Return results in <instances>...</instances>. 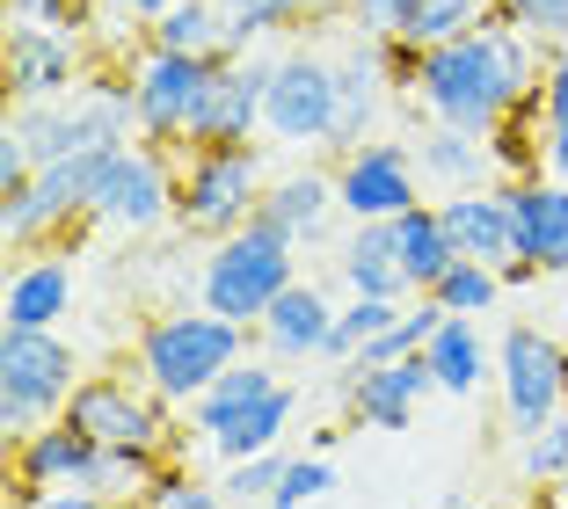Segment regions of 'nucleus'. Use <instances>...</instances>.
Returning <instances> with one entry per match:
<instances>
[{
  "instance_id": "nucleus-1",
  "label": "nucleus",
  "mask_w": 568,
  "mask_h": 509,
  "mask_svg": "<svg viewBox=\"0 0 568 509\" xmlns=\"http://www.w3.org/2000/svg\"><path fill=\"white\" fill-rule=\"evenodd\" d=\"M547 81V44H532L510 22H488L474 37L423 51V88H416V116L423 124H459V132H496L518 102L539 95Z\"/></svg>"
},
{
  "instance_id": "nucleus-2",
  "label": "nucleus",
  "mask_w": 568,
  "mask_h": 509,
  "mask_svg": "<svg viewBox=\"0 0 568 509\" xmlns=\"http://www.w3.org/2000/svg\"><path fill=\"white\" fill-rule=\"evenodd\" d=\"M248 335L255 328L219 320L212 306H168L132 335V371L146 378L168 408H190L219 371H234V364L248 357Z\"/></svg>"
},
{
  "instance_id": "nucleus-3",
  "label": "nucleus",
  "mask_w": 568,
  "mask_h": 509,
  "mask_svg": "<svg viewBox=\"0 0 568 509\" xmlns=\"http://www.w3.org/2000/svg\"><path fill=\"white\" fill-rule=\"evenodd\" d=\"M263 190H270L263 139L175 153V233H183V241H234L255 218Z\"/></svg>"
},
{
  "instance_id": "nucleus-4",
  "label": "nucleus",
  "mask_w": 568,
  "mask_h": 509,
  "mask_svg": "<svg viewBox=\"0 0 568 509\" xmlns=\"http://www.w3.org/2000/svg\"><path fill=\"white\" fill-rule=\"evenodd\" d=\"M292 284H300V247L248 218L234 241H212V255L197 269V306H212L234 328H255Z\"/></svg>"
},
{
  "instance_id": "nucleus-5",
  "label": "nucleus",
  "mask_w": 568,
  "mask_h": 509,
  "mask_svg": "<svg viewBox=\"0 0 568 509\" xmlns=\"http://www.w3.org/2000/svg\"><path fill=\"white\" fill-rule=\"evenodd\" d=\"M81 378L88 371L59 328H8L0 335V437H8V451L30 429L59 423Z\"/></svg>"
},
{
  "instance_id": "nucleus-6",
  "label": "nucleus",
  "mask_w": 568,
  "mask_h": 509,
  "mask_svg": "<svg viewBox=\"0 0 568 509\" xmlns=\"http://www.w3.org/2000/svg\"><path fill=\"white\" fill-rule=\"evenodd\" d=\"M110 161H118V153H73V161L37 167L30 190L0 204V233H8V247L37 255V247H51L59 233L95 226V197H102V175H110Z\"/></svg>"
},
{
  "instance_id": "nucleus-7",
  "label": "nucleus",
  "mask_w": 568,
  "mask_h": 509,
  "mask_svg": "<svg viewBox=\"0 0 568 509\" xmlns=\"http://www.w3.org/2000/svg\"><path fill=\"white\" fill-rule=\"evenodd\" d=\"M67 423L88 444H110V451H161L175 459V423H168V400L153 394L146 378L124 371H88L67 400Z\"/></svg>"
},
{
  "instance_id": "nucleus-8",
  "label": "nucleus",
  "mask_w": 568,
  "mask_h": 509,
  "mask_svg": "<svg viewBox=\"0 0 568 509\" xmlns=\"http://www.w3.org/2000/svg\"><path fill=\"white\" fill-rule=\"evenodd\" d=\"M496 400H503V429L532 437L568 408V349L532 320H510L496 335Z\"/></svg>"
},
{
  "instance_id": "nucleus-9",
  "label": "nucleus",
  "mask_w": 568,
  "mask_h": 509,
  "mask_svg": "<svg viewBox=\"0 0 568 509\" xmlns=\"http://www.w3.org/2000/svg\"><path fill=\"white\" fill-rule=\"evenodd\" d=\"M219 67L226 59H183V51H139L132 67V124L146 146L161 153H190V132H197V110L212 95Z\"/></svg>"
},
{
  "instance_id": "nucleus-10",
  "label": "nucleus",
  "mask_w": 568,
  "mask_h": 509,
  "mask_svg": "<svg viewBox=\"0 0 568 509\" xmlns=\"http://www.w3.org/2000/svg\"><path fill=\"white\" fill-rule=\"evenodd\" d=\"M263 139L270 146H328L335 139V59L328 51H284L270 67L263 95Z\"/></svg>"
},
{
  "instance_id": "nucleus-11",
  "label": "nucleus",
  "mask_w": 568,
  "mask_h": 509,
  "mask_svg": "<svg viewBox=\"0 0 568 509\" xmlns=\"http://www.w3.org/2000/svg\"><path fill=\"white\" fill-rule=\"evenodd\" d=\"M335 175V212L351 226H372V218H402L423 204V167L408 139H365L357 153L328 167Z\"/></svg>"
},
{
  "instance_id": "nucleus-12",
  "label": "nucleus",
  "mask_w": 568,
  "mask_h": 509,
  "mask_svg": "<svg viewBox=\"0 0 568 509\" xmlns=\"http://www.w3.org/2000/svg\"><path fill=\"white\" fill-rule=\"evenodd\" d=\"M95 226L110 233H153V226H175V153L146 146H118L110 175H102V197H95Z\"/></svg>"
},
{
  "instance_id": "nucleus-13",
  "label": "nucleus",
  "mask_w": 568,
  "mask_h": 509,
  "mask_svg": "<svg viewBox=\"0 0 568 509\" xmlns=\"http://www.w3.org/2000/svg\"><path fill=\"white\" fill-rule=\"evenodd\" d=\"M0 67H8V95H16V102H73L88 81H95L81 37H67V30H30V22H8Z\"/></svg>"
},
{
  "instance_id": "nucleus-14",
  "label": "nucleus",
  "mask_w": 568,
  "mask_h": 509,
  "mask_svg": "<svg viewBox=\"0 0 568 509\" xmlns=\"http://www.w3.org/2000/svg\"><path fill=\"white\" fill-rule=\"evenodd\" d=\"M335 394L351 408V423L365 429H408L416 408L437 394L430 357H402V364H343L335 371Z\"/></svg>"
},
{
  "instance_id": "nucleus-15",
  "label": "nucleus",
  "mask_w": 568,
  "mask_h": 509,
  "mask_svg": "<svg viewBox=\"0 0 568 509\" xmlns=\"http://www.w3.org/2000/svg\"><path fill=\"white\" fill-rule=\"evenodd\" d=\"M88 466H95V444H88L81 429L59 415V423L30 429V437L8 451V502L30 509L37 495H51V488H81Z\"/></svg>"
},
{
  "instance_id": "nucleus-16",
  "label": "nucleus",
  "mask_w": 568,
  "mask_h": 509,
  "mask_svg": "<svg viewBox=\"0 0 568 509\" xmlns=\"http://www.w3.org/2000/svg\"><path fill=\"white\" fill-rule=\"evenodd\" d=\"M270 67H277V59H234V67H219L212 95H204V110H197V132H190V153H197V146H248V139H263Z\"/></svg>"
},
{
  "instance_id": "nucleus-17",
  "label": "nucleus",
  "mask_w": 568,
  "mask_h": 509,
  "mask_svg": "<svg viewBox=\"0 0 568 509\" xmlns=\"http://www.w3.org/2000/svg\"><path fill=\"white\" fill-rule=\"evenodd\" d=\"M386 102H394V88H386L379 59H372V37H351V51L335 59V139H328L335 161L357 153L365 139H379Z\"/></svg>"
},
{
  "instance_id": "nucleus-18",
  "label": "nucleus",
  "mask_w": 568,
  "mask_h": 509,
  "mask_svg": "<svg viewBox=\"0 0 568 509\" xmlns=\"http://www.w3.org/2000/svg\"><path fill=\"white\" fill-rule=\"evenodd\" d=\"M437 218H445L452 247H459V263H518V212L503 197V182L488 190H467V197H437Z\"/></svg>"
},
{
  "instance_id": "nucleus-19",
  "label": "nucleus",
  "mask_w": 568,
  "mask_h": 509,
  "mask_svg": "<svg viewBox=\"0 0 568 509\" xmlns=\"http://www.w3.org/2000/svg\"><path fill=\"white\" fill-rule=\"evenodd\" d=\"M328 335H335V306H328V292H321L314 277H300L263 320H255V343H263L277 364H321L328 357Z\"/></svg>"
},
{
  "instance_id": "nucleus-20",
  "label": "nucleus",
  "mask_w": 568,
  "mask_h": 509,
  "mask_svg": "<svg viewBox=\"0 0 568 509\" xmlns=\"http://www.w3.org/2000/svg\"><path fill=\"white\" fill-rule=\"evenodd\" d=\"M503 197L518 212V255L539 263L547 277H568V182H554V175L503 182Z\"/></svg>"
},
{
  "instance_id": "nucleus-21",
  "label": "nucleus",
  "mask_w": 568,
  "mask_h": 509,
  "mask_svg": "<svg viewBox=\"0 0 568 509\" xmlns=\"http://www.w3.org/2000/svg\"><path fill=\"white\" fill-rule=\"evenodd\" d=\"M416 167L437 197H467V190H488L496 182V153H488L481 132H459V124H416Z\"/></svg>"
},
{
  "instance_id": "nucleus-22",
  "label": "nucleus",
  "mask_w": 568,
  "mask_h": 509,
  "mask_svg": "<svg viewBox=\"0 0 568 509\" xmlns=\"http://www.w3.org/2000/svg\"><path fill=\"white\" fill-rule=\"evenodd\" d=\"M73 263L67 255H51V247H37L30 263L8 269V298H0V320L8 328H59L73 313Z\"/></svg>"
},
{
  "instance_id": "nucleus-23",
  "label": "nucleus",
  "mask_w": 568,
  "mask_h": 509,
  "mask_svg": "<svg viewBox=\"0 0 568 509\" xmlns=\"http://www.w3.org/2000/svg\"><path fill=\"white\" fill-rule=\"evenodd\" d=\"M328 212H335V175L328 167H292V175H270L263 204H255V226H270L292 247H306V241H321Z\"/></svg>"
},
{
  "instance_id": "nucleus-24",
  "label": "nucleus",
  "mask_w": 568,
  "mask_h": 509,
  "mask_svg": "<svg viewBox=\"0 0 568 509\" xmlns=\"http://www.w3.org/2000/svg\"><path fill=\"white\" fill-rule=\"evenodd\" d=\"M335 277L351 298H416L402 277V255H394V218L351 226V241L335 247Z\"/></svg>"
},
{
  "instance_id": "nucleus-25",
  "label": "nucleus",
  "mask_w": 568,
  "mask_h": 509,
  "mask_svg": "<svg viewBox=\"0 0 568 509\" xmlns=\"http://www.w3.org/2000/svg\"><path fill=\"white\" fill-rule=\"evenodd\" d=\"M277 386H284V378H277V371H270V364H263V357H241V364H234V371H219V378H212V386H204V394H197V400H190V408H183V423H190V437H197V444H212V437H219V429H234V423H241V415H248V408H255V400H270V394H277Z\"/></svg>"
},
{
  "instance_id": "nucleus-26",
  "label": "nucleus",
  "mask_w": 568,
  "mask_h": 509,
  "mask_svg": "<svg viewBox=\"0 0 568 509\" xmlns=\"http://www.w3.org/2000/svg\"><path fill=\"white\" fill-rule=\"evenodd\" d=\"M423 357H430V371H437V394H452V400H474L488 378H496V349H488L481 320H445Z\"/></svg>"
},
{
  "instance_id": "nucleus-27",
  "label": "nucleus",
  "mask_w": 568,
  "mask_h": 509,
  "mask_svg": "<svg viewBox=\"0 0 568 509\" xmlns=\"http://www.w3.org/2000/svg\"><path fill=\"white\" fill-rule=\"evenodd\" d=\"M394 255H402V277H408V292H416V298H430L437 284H445V269L459 263V247H452L437 204H416V212L394 218Z\"/></svg>"
},
{
  "instance_id": "nucleus-28",
  "label": "nucleus",
  "mask_w": 568,
  "mask_h": 509,
  "mask_svg": "<svg viewBox=\"0 0 568 509\" xmlns=\"http://www.w3.org/2000/svg\"><path fill=\"white\" fill-rule=\"evenodd\" d=\"M292 423H300V386L284 378L277 394H270V400H255V408L241 415L234 429H219V437H212V451H219L226 466L263 459V451H284V429H292Z\"/></svg>"
},
{
  "instance_id": "nucleus-29",
  "label": "nucleus",
  "mask_w": 568,
  "mask_h": 509,
  "mask_svg": "<svg viewBox=\"0 0 568 509\" xmlns=\"http://www.w3.org/2000/svg\"><path fill=\"white\" fill-rule=\"evenodd\" d=\"M488 153H496V182H532V175H547V110H539V95L518 102V110L488 132Z\"/></svg>"
},
{
  "instance_id": "nucleus-30",
  "label": "nucleus",
  "mask_w": 568,
  "mask_h": 509,
  "mask_svg": "<svg viewBox=\"0 0 568 509\" xmlns=\"http://www.w3.org/2000/svg\"><path fill=\"white\" fill-rule=\"evenodd\" d=\"M219 44H226L219 0H175V8L146 30V51H183V59H219Z\"/></svg>"
},
{
  "instance_id": "nucleus-31",
  "label": "nucleus",
  "mask_w": 568,
  "mask_h": 509,
  "mask_svg": "<svg viewBox=\"0 0 568 509\" xmlns=\"http://www.w3.org/2000/svg\"><path fill=\"white\" fill-rule=\"evenodd\" d=\"M496 22V0H408V16H402V37L423 51L452 44V37H474Z\"/></svg>"
},
{
  "instance_id": "nucleus-32",
  "label": "nucleus",
  "mask_w": 568,
  "mask_h": 509,
  "mask_svg": "<svg viewBox=\"0 0 568 509\" xmlns=\"http://www.w3.org/2000/svg\"><path fill=\"white\" fill-rule=\"evenodd\" d=\"M219 16H226V44H219L226 67H234V59H255L263 37L300 30V8H292V0H219Z\"/></svg>"
},
{
  "instance_id": "nucleus-33",
  "label": "nucleus",
  "mask_w": 568,
  "mask_h": 509,
  "mask_svg": "<svg viewBox=\"0 0 568 509\" xmlns=\"http://www.w3.org/2000/svg\"><path fill=\"white\" fill-rule=\"evenodd\" d=\"M402 306H408V298H343V306H335L328 357H321V364H335V371H343V364H351L357 349L372 343V335H386L394 320H402Z\"/></svg>"
},
{
  "instance_id": "nucleus-34",
  "label": "nucleus",
  "mask_w": 568,
  "mask_h": 509,
  "mask_svg": "<svg viewBox=\"0 0 568 509\" xmlns=\"http://www.w3.org/2000/svg\"><path fill=\"white\" fill-rule=\"evenodd\" d=\"M430 298L452 313V320H481V313L503 306V269H488V263H452L445 284H437Z\"/></svg>"
},
{
  "instance_id": "nucleus-35",
  "label": "nucleus",
  "mask_w": 568,
  "mask_h": 509,
  "mask_svg": "<svg viewBox=\"0 0 568 509\" xmlns=\"http://www.w3.org/2000/svg\"><path fill=\"white\" fill-rule=\"evenodd\" d=\"M518 474L532 480V488H568V408L554 415L547 429L518 437Z\"/></svg>"
},
{
  "instance_id": "nucleus-36",
  "label": "nucleus",
  "mask_w": 568,
  "mask_h": 509,
  "mask_svg": "<svg viewBox=\"0 0 568 509\" xmlns=\"http://www.w3.org/2000/svg\"><path fill=\"white\" fill-rule=\"evenodd\" d=\"M284 459H292V451H263V459L226 466V474H219V495H226L234 509H263L270 495H277V480H284Z\"/></svg>"
},
{
  "instance_id": "nucleus-37",
  "label": "nucleus",
  "mask_w": 568,
  "mask_h": 509,
  "mask_svg": "<svg viewBox=\"0 0 568 509\" xmlns=\"http://www.w3.org/2000/svg\"><path fill=\"white\" fill-rule=\"evenodd\" d=\"M328 488H335V466L321 459V451H292V459H284L277 495H270L263 509H306V502H321Z\"/></svg>"
},
{
  "instance_id": "nucleus-38",
  "label": "nucleus",
  "mask_w": 568,
  "mask_h": 509,
  "mask_svg": "<svg viewBox=\"0 0 568 509\" xmlns=\"http://www.w3.org/2000/svg\"><path fill=\"white\" fill-rule=\"evenodd\" d=\"M496 22L525 30L532 44H568V0H496Z\"/></svg>"
},
{
  "instance_id": "nucleus-39",
  "label": "nucleus",
  "mask_w": 568,
  "mask_h": 509,
  "mask_svg": "<svg viewBox=\"0 0 568 509\" xmlns=\"http://www.w3.org/2000/svg\"><path fill=\"white\" fill-rule=\"evenodd\" d=\"M372 59H379V73H386L394 95L416 102V88H423V44H408L402 30H386V37H372Z\"/></svg>"
},
{
  "instance_id": "nucleus-40",
  "label": "nucleus",
  "mask_w": 568,
  "mask_h": 509,
  "mask_svg": "<svg viewBox=\"0 0 568 509\" xmlns=\"http://www.w3.org/2000/svg\"><path fill=\"white\" fill-rule=\"evenodd\" d=\"M139 509H234V502H226L219 488H204V480H190L183 466H168V474L153 480V495H146Z\"/></svg>"
},
{
  "instance_id": "nucleus-41",
  "label": "nucleus",
  "mask_w": 568,
  "mask_h": 509,
  "mask_svg": "<svg viewBox=\"0 0 568 509\" xmlns=\"http://www.w3.org/2000/svg\"><path fill=\"white\" fill-rule=\"evenodd\" d=\"M81 8H88V0H8V22H30V30H67V37H81Z\"/></svg>"
},
{
  "instance_id": "nucleus-42",
  "label": "nucleus",
  "mask_w": 568,
  "mask_h": 509,
  "mask_svg": "<svg viewBox=\"0 0 568 509\" xmlns=\"http://www.w3.org/2000/svg\"><path fill=\"white\" fill-rule=\"evenodd\" d=\"M539 110H547V132H568V44L547 51V81H539Z\"/></svg>"
},
{
  "instance_id": "nucleus-43",
  "label": "nucleus",
  "mask_w": 568,
  "mask_h": 509,
  "mask_svg": "<svg viewBox=\"0 0 568 509\" xmlns=\"http://www.w3.org/2000/svg\"><path fill=\"white\" fill-rule=\"evenodd\" d=\"M402 16H408V0H351V30H357V37L402 30Z\"/></svg>"
},
{
  "instance_id": "nucleus-44",
  "label": "nucleus",
  "mask_w": 568,
  "mask_h": 509,
  "mask_svg": "<svg viewBox=\"0 0 568 509\" xmlns=\"http://www.w3.org/2000/svg\"><path fill=\"white\" fill-rule=\"evenodd\" d=\"M30 509H139V502H110V495H88V488H51Z\"/></svg>"
},
{
  "instance_id": "nucleus-45",
  "label": "nucleus",
  "mask_w": 568,
  "mask_h": 509,
  "mask_svg": "<svg viewBox=\"0 0 568 509\" xmlns=\"http://www.w3.org/2000/svg\"><path fill=\"white\" fill-rule=\"evenodd\" d=\"M102 16H124V22H139V30H153V22L175 8V0H95Z\"/></svg>"
},
{
  "instance_id": "nucleus-46",
  "label": "nucleus",
  "mask_w": 568,
  "mask_h": 509,
  "mask_svg": "<svg viewBox=\"0 0 568 509\" xmlns=\"http://www.w3.org/2000/svg\"><path fill=\"white\" fill-rule=\"evenodd\" d=\"M300 8V22H335V16H351V0H292Z\"/></svg>"
},
{
  "instance_id": "nucleus-47",
  "label": "nucleus",
  "mask_w": 568,
  "mask_h": 509,
  "mask_svg": "<svg viewBox=\"0 0 568 509\" xmlns=\"http://www.w3.org/2000/svg\"><path fill=\"white\" fill-rule=\"evenodd\" d=\"M547 175L568 182V132H547Z\"/></svg>"
},
{
  "instance_id": "nucleus-48",
  "label": "nucleus",
  "mask_w": 568,
  "mask_h": 509,
  "mask_svg": "<svg viewBox=\"0 0 568 509\" xmlns=\"http://www.w3.org/2000/svg\"><path fill=\"white\" fill-rule=\"evenodd\" d=\"M539 277H547V269L525 263V255H518V263H503V292H518V284H539Z\"/></svg>"
},
{
  "instance_id": "nucleus-49",
  "label": "nucleus",
  "mask_w": 568,
  "mask_h": 509,
  "mask_svg": "<svg viewBox=\"0 0 568 509\" xmlns=\"http://www.w3.org/2000/svg\"><path fill=\"white\" fill-rule=\"evenodd\" d=\"M445 509H488V502H445Z\"/></svg>"
}]
</instances>
